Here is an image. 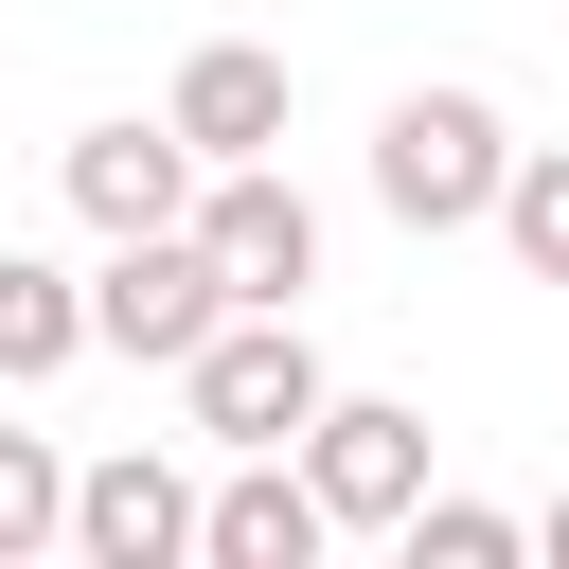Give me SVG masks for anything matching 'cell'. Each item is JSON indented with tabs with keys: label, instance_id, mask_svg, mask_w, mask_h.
<instances>
[{
	"label": "cell",
	"instance_id": "obj_2",
	"mask_svg": "<svg viewBox=\"0 0 569 569\" xmlns=\"http://www.w3.org/2000/svg\"><path fill=\"white\" fill-rule=\"evenodd\" d=\"M320 338H302V302H231L196 356H178V409H196V445H302L320 427Z\"/></svg>",
	"mask_w": 569,
	"mask_h": 569
},
{
	"label": "cell",
	"instance_id": "obj_1",
	"mask_svg": "<svg viewBox=\"0 0 569 569\" xmlns=\"http://www.w3.org/2000/svg\"><path fill=\"white\" fill-rule=\"evenodd\" d=\"M498 178H516V124L480 89H391L373 107V213L391 231H498Z\"/></svg>",
	"mask_w": 569,
	"mask_h": 569
},
{
	"label": "cell",
	"instance_id": "obj_6",
	"mask_svg": "<svg viewBox=\"0 0 569 569\" xmlns=\"http://www.w3.org/2000/svg\"><path fill=\"white\" fill-rule=\"evenodd\" d=\"M196 551H213V569H320V551H338V516H320L302 445H231V480L196 498Z\"/></svg>",
	"mask_w": 569,
	"mask_h": 569
},
{
	"label": "cell",
	"instance_id": "obj_11",
	"mask_svg": "<svg viewBox=\"0 0 569 569\" xmlns=\"http://www.w3.org/2000/svg\"><path fill=\"white\" fill-rule=\"evenodd\" d=\"M498 249H516L533 284H569V142H516V178H498Z\"/></svg>",
	"mask_w": 569,
	"mask_h": 569
},
{
	"label": "cell",
	"instance_id": "obj_9",
	"mask_svg": "<svg viewBox=\"0 0 569 569\" xmlns=\"http://www.w3.org/2000/svg\"><path fill=\"white\" fill-rule=\"evenodd\" d=\"M53 178H71V213H89V231H178L213 160H196L178 124H89V142L53 160Z\"/></svg>",
	"mask_w": 569,
	"mask_h": 569
},
{
	"label": "cell",
	"instance_id": "obj_4",
	"mask_svg": "<svg viewBox=\"0 0 569 569\" xmlns=\"http://www.w3.org/2000/svg\"><path fill=\"white\" fill-rule=\"evenodd\" d=\"M196 249L231 267V302H302V284H320V196H302L284 160H213V178H196Z\"/></svg>",
	"mask_w": 569,
	"mask_h": 569
},
{
	"label": "cell",
	"instance_id": "obj_3",
	"mask_svg": "<svg viewBox=\"0 0 569 569\" xmlns=\"http://www.w3.org/2000/svg\"><path fill=\"white\" fill-rule=\"evenodd\" d=\"M213 320H231V267L196 249V213H178V231H107V267H89V356H142V373H178Z\"/></svg>",
	"mask_w": 569,
	"mask_h": 569
},
{
	"label": "cell",
	"instance_id": "obj_12",
	"mask_svg": "<svg viewBox=\"0 0 569 569\" xmlns=\"http://www.w3.org/2000/svg\"><path fill=\"white\" fill-rule=\"evenodd\" d=\"M18 551H71V462L36 445V427H0V569Z\"/></svg>",
	"mask_w": 569,
	"mask_h": 569
},
{
	"label": "cell",
	"instance_id": "obj_8",
	"mask_svg": "<svg viewBox=\"0 0 569 569\" xmlns=\"http://www.w3.org/2000/svg\"><path fill=\"white\" fill-rule=\"evenodd\" d=\"M160 124H178L196 160H284V53H267V36H213V53H178Z\"/></svg>",
	"mask_w": 569,
	"mask_h": 569
},
{
	"label": "cell",
	"instance_id": "obj_5",
	"mask_svg": "<svg viewBox=\"0 0 569 569\" xmlns=\"http://www.w3.org/2000/svg\"><path fill=\"white\" fill-rule=\"evenodd\" d=\"M302 480H320L338 533H409V498H427V409H391V391H320Z\"/></svg>",
	"mask_w": 569,
	"mask_h": 569
},
{
	"label": "cell",
	"instance_id": "obj_13",
	"mask_svg": "<svg viewBox=\"0 0 569 569\" xmlns=\"http://www.w3.org/2000/svg\"><path fill=\"white\" fill-rule=\"evenodd\" d=\"M533 551V516H498V498H409V569H516Z\"/></svg>",
	"mask_w": 569,
	"mask_h": 569
},
{
	"label": "cell",
	"instance_id": "obj_14",
	"mask_svg": "<svg viewBox=\"0 0 569 569\" xmlns=\"http://www.w3.org/2000/svg\"><path fill=\"white\" fill-rule=\"evenodd\" d=\"M533 551H551V569H569V498H551V516H533Z\"/></svg>",
	"mask_w": 569,
	"mask_h": 569
},
{
	"label": "cell",
	"instance_id": "obj_10",
	"mask_svg": "<svg viewBox=\"0 0 569 569\" xmlns=\"http://www.w3.org/2000/svg\"><path fill=\"white\" fill-rule=\"evenodd\" d=\"M89 356V284L53 267V249H0V391H36V373H71Z\"/></svg>",
	"mask_w": 569,
	"mask_h": 569
},
{
	"label": "cell",
	"instance_id": "obj_7",
	"mask_svg": "<svg viewBox=\"0 0 569 569\" xmlns=\"http://www.w3.org/2000/svg\"><path fill=\"white\" fill-rule=\"evenodd\" d=\"M71 551H89V569H178V551H196V480H178L160 445L71 462Z\"/></svg>",
	"mask_w": 569,
	"mask_h": 569
}]
</instances>
